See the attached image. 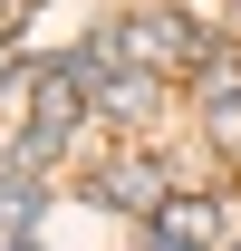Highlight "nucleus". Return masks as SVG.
<instances>
[{"label":"nucleus","mask_w":241,"mask_h":251,"mask_svg":"<svg viewBox=\"0 0 241 251\" xmlns=\"http://www.w3.org/2000/svg\"><path fill=\"white\" fill-rule=\"evenodd\" d=\"M10 20H20V0H0V39H10Z\"/></svg>","instance_id":"0eeeda50"},{"label":"nucleus","mask_w":241,"mask_h":251,"mask_svg":"<svg viewBox=\"0 0 241 251\" xmlns=\"http://www.w3.org/2000/svg\"><path fill=\"white\" fill-rule=\"evenodd\" d=\"M0 87H10V58H0Z\"/></svg>","instance_id":"6e6552de"},{"label":"nucleus","mask_w":241,"mask_h":251,"mask_svg":"<svg viewBox=\"0 0 241 251\" xmlns=\"http://www.w3.org/2000/svg\"><path fill=\"white\" fill-rule=\"evenodd\" d=\"M29 222H39V174L0 164V242H29Z\"/></svg>","instance_id":"39448f33"},{"label":"nucleus","mask_w":241,"mask_h":251,"mask_svg":"<svg viewBox=\"0 0 241 251\" xmlns=\"http://www.w3.org/2000/svg\"><path fill=\"white\" fill-rule=\"evenodd\" d=\"M106 203H116V213H164V193H174V174H164V164H145V155H125L116 174H106Z\"/></svg>","instance_id":"7ed1b4c3"},{"label":"nucleus","mask_w":241,"mask_h":251,"mask_svg":"<svg viewBox=\"0 0 241 251\" xmlns=\"http://www.w3.org/2000/svg\"><path fill=\"white\" fill-rule=\"evenodd\" d=\"M96 106H106V116H125V126H145L154 106H164V77H154V68H116V77L96 87Z\"/></svg>","instance_id":"20e7f679"},{"label":"nucleus","mask_w":241,"mask_h":251,"mask_svg":"<svg viewBox=\"0 0 241 251\" xmlns=\"http://www.w3.org/2000/svg\"><path fill=\"white\" fill-rule=\"evenodd\" d=\"M212 145H222V155H241V87L212 97Z\"/></svg>","instance_id":"423d86ee"},{"label":"nucleus","mask_w":241,"mask_h":251,"mask_svg":"<svg viewBox=\"0 0 241 251\" xmlns=\"http://www.w3.org/2000/svg\"><path fill=\"white\" fill-rule=\"evenodd\" d=\"M87 106H96V97L77 87L68 68H39V77H29V126H48V135H68V126L87 116Z\"/></svg>","instance_id":"f03ea898"},{"label":"nucleus","mask_w":241,"mask_h":251,"mask_svg":"<svg viewBox=\"0 0 241 251\" xmlns=\"http://www.w3.org/2000/svg\"><path fill=\"white\" fill-rule=\"evenodd\" d=\"M125 29V68H154V77H183V68H203L212 58V29L193 20V10H135V20H116Z\"/></svg>","instance_id":"f257e3e1"},{"label":"nucleus","mask_w":241,"mask_h":251,"mask_svg":"<svg viewBox=\"0 0 241 251\" xmlns=\"http://www.w3.org/2000/svg\"><path fill=\"white\" fill-rule=\"evenodd\" d=\"M20 10H39V0H20Z\"/></svg>","instance_id":"1a4fd4ad"}]
</instances>
